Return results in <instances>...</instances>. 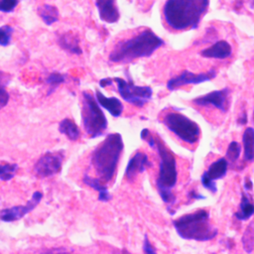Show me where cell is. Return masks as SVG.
Masks as SVG:
<instances>
[{"label":"cell","mask_w":254,"mask_h":254,"mask_svg":"<svg viewBox=\"0 0 254 254\" xmlns=\"http://www.w3.org/2000/svg\"><path fill=\"white\" fill-rule=\"evenodd\" d=\"M43 199V192L36 190L33 192L31 198L25 203L14 205L12 207L3 208L0 210V220L4 222H13L23 218L29 212L34 210Z\"/></svg>","instance_id":"cell-10"},{"label":"cell","mask_w":254,"mask_h":254,"mask_svg":"<svg viewBox=\"0 0 254 254\" xmlns=\"http://www.w3.org/2000/svg\"><path fill=\"white\" fill-rule=\"evenodd\" d=\"M243 187H244V190H250L253 187V184H252V181L248 178H245V181H244V184H243Z\"/></svg>","instance_id":"cell-34"},{"label":"cell","mask_w":254,"mask_h":254,"mask_svg":"<svg viewBox=\"0 0 254 254\" xmlns=\"http://www.w3.org/2000/svg\"><path fill=\"white\" fill-rule=\"evenodd\" d=\"M232 48L231 46L224 40H220L215 42L212 46L202 50L200 52L201 57L207 59H226L231 56Z\"/></svg>","instance_id":"cell-16"},{"label":"cell","mask_w":254,"mask_h":254,"mask_svg":"<svg viewBox=\"0 0 254 254\" xmlns=\"http://www.w3.org/2000/svg\"><path fill=\"white\" fill-rule=\"evenodd\" d=\"M38 14L43 20V22L48 26H51L54 23L58 22L60 18V13L58 8L56 6H53L47 3L38 7Z\"/></svg>","instance_id":"cell-22"},{"label":"cell","mask_w":254,"mask_h":254,"mask_svg":"<svg viewBox=\"0 0 254 254\" xmlns=\"http://www.w3.org/2000/svg\"><path fill=\"white\" fill-rule=\"evenodd\" d=\"M228 170V161L225 158H219L214 161L206 171H204L201 175L200 182L204 189L215 193L217 190L216 180H220L226 176Z\"/></svg>","instance_id":"cell-11"},{"label":"cell","mask_w":254,"mask_h":254,"mask_svg":"<svg viewBox=\"0 0 254 254\" xmlns=\"http://www.w3.org/2000/svg\"><path fill=\"white\" fill-rule=\"evenodd\" d=\"M59 131L70 141H76L80 137L78 126L69 118H64L59 123Z\"/></svg>","instance_id":"cell-23"},{"label":"cell","mask_w":254,"mask_h":254,"mask_svg":"<svg viewBox=\"0 0 254 254\" xmlns=\"http://www.w3.org/2000/svg\"><path fill=\"white\" fill-rule=\"evenodd\" d=\"M164 45V41L152 30L145 29L136 36L119 42L109 54L112 63H130L134 60L150 57Z\"/></svg>","instance_id":"cell-3"},{"label":"cell","mask_w":254,"mask_h":254,"mask_svg":"<svg viewBox=\"0 0 254 254\" xmlns=\"http://www.w3.org/2000/svg\"><path fill=\"white\" fill-rule=\"evenodd\" d=\"M254 214V204L249 199V195L243 191L241 193V201L239 204V209L234 213L236 219L240 221L248 220Z\"/></svg>","instance_id":"cell-21"},{"label":"cell","mask_w":254,"mask_h":254,"mask_svg":"<svg viewBox=\"0 0 254 254\" xmlns=\"http://www.w3.org/2000/svg\"><path fill=\"white\" fill-rule=\"evenodd\" d=\"M95 98L98 104L106 109L113 117H119L123 112V104L116 97H107L101 91L96 89Z\"/></svg>","instance_id":"cell-17"},{"label":"cell","mask_w":254,"mask_h":254,"mask_svg":"<svg viewBox=\"0 0 254 254\" xmlns=\"http://www.w3.org/2000/svg\"><path fill=\"white\" fill-rule=\"evenodd\" d=\"M14 29L10 25L0 27V46L6 47L11 43Z\"/></svg>","instance_id":"cell-29"},{"label":"cell","mask_w":254,"mask_h":254,"mask_svg":"<svg viewBox=\"0 0 254 254\" xmlns=\"http://www.w3.org/2000/svg\"><path fill=\"white\" fill-rule=\"evenodd\" d=\"M216 76L215 69H209L203 73H194L190 70H184L181 74L171 78L167 82V88L171 91L178 89L183 85L198 84L201 82L209 81Z\"/></svg>","instance_id":"cell-12"},{"label":"cell","mask_w":254,"mask_h":254,"mask_svg":"<svg viewBox=\"0 0 254 254\" xmlns=\"http://www.w3.org/2000/svg\"><path fill=\"white\" fill-rule=\"evenodd\" d=\"M64 153L62 151L47 152L35 164L34 172L39 178H49L58 174L63 166Z\"/></svg>","instance_id":"cell-9"},{"label":"cell","mask_w":254,"mask_h":254,"mask_svg":"<svg viewBox=\"0 0 254 254\" xmlns=\"http://www.w3.org/2000/svg\"><path fill=\"white\" fill-rule=\"evenodd\" d=\"M19 0H0V12L10 13L17 7Z\"/></svg>","instance_id":"cell-30"},{"label":"cell","mask_w":254,"mask_h":254,"mask_svg":"<svg viewBox=\"0 0 254 254\" xmlns=\"http://www.w3.org/2000/svg\"><path fill=\"white\" fill-rule=\"evenodd\" d=\"M208 5L209 0H167L163 14L168 26L174 30L195 29Z\"/></svg>","instance_id":"cell-2"},{"label":"cell","mask_w":254,"mask_h":254,"mask_svg":"<svg viewBox=\"0 0 254 254\" xmlns=\"http://www.w3.org/2000/svg\"><path fill=\"white\" fill-rule=\"evenodd\" d=\"M142 140L148 143L153 149H156L160 158L159 175L156 180V187L162 200L169 206L176 201L172 189L178 181L177 161L174 154L166 147L164 142L158 137H154L148 129H143L140 133Z\"/></svg>","instance_id":"cell-1"},{"label":"cell","mask_w":254,"mask_h":254,"mask_svg":"<svg viewBox=\"0 0 254 254\" xmlns=\"http://www.w3.org/2000/svg\"><path fill=\"white\" fill-rule=\"evenodd\" d=\"M243 158L246 162H254V128L247 127L242 135Z\"/></svg>","instance_id":"cell-19"},{"label":"cell","mask_w":254,"mask_h":254,"mask_svg":"<svg viewBox=\"0 0 254 254\" xmlns=\"http://www.w3.org/2000/svg\"><path fill=\"white\" fill-rule=\"evenodd\" d=\"M112 79L116 82L117 90L123 100L136 107H143L152 97L153 90L150 86L135 85L132 80L127 81L121 77Z\"/></svg>","instance_id":"cell-8"},{"label":"cell","mask_w":254,"mask_h":254,"mask_svg":"<svg viewBox=\"0 0 254 254\" xmlns=\"http://www.w3.org/2000/svg\"><path fill=\"white\" fill-rule=\"evenodd\" d=\"M113 82L112 78H102L99 80V85L100 87H106L108 85H111Z\"/></svg>","instance_id":"cell-33"},{"label":"cell","mask_w":254,"mask_h":254,"mask_svg":"<svg viewBox=\"0 0 254 254\" xmlns=\"http://www.w3.org/2000/svg\"><path fill=\"white\" fill-rule=\"evenodd\" d=\"M188 195H189L190 198H192V199H203V198H205L204 195L198 193L195 190H191L189 192Z\"/></svg>","instance_id":"cell-32"},{"label":"cell","mask_w":254,"mask_h":254,"mask_svg":"<svg viewBox=\"0 0 254 254\" xmlns=\"http://www.w3.org/2000/svg\"><path fill=\"white\" fill-rule=\"evenodd\" d=\"M82 126L90 138L102 136L107 129V119L96 98L89 91H82Z\"/></svg>","instance_id":"cell-6"},{"label":"cell","mask_w":254,"mask_h":254,"mask_svg":"<svg viewBox=\"0 0 254 254\" xmlns=\"http://www.w3.org/2000/svg\"><path fill=\"white\" fill-rule=\"evenodd\" d=\"M241 241L244 250L247 253H251L254 249V221H251L246 227Z\"/></svg>","instance_id":"cell-25"},{"label":"cell","mask_w":254,"mask_h":254,"mask_svg":"<svg viewBox=\"0 0 254 254\" xmlns=\"http://www.w3.org/2000/svg\"><path fill=\"white\" fill-rule=\"evenodd\" d=\"M240 153H241V146L236 141H232L230 142L226 150V160L232 163L236 162L240 156Z\"/></svg>","instance_id":"cell-28"},{"label":"cell","mask_w":254,"mask_h":254,"mask_svg":"<svg viewBox=\"0 0 254 254\" xmlns=\"http://www.w3.org/2000/svg\"><path fill=\"white\" fill-rule=\"evenodd\" d=\"M229 88L224 87L222 89L214 90L202 96L196 97L192 100V102L198 106L211 105L219 109L221 112H226L229 105Z\"/></svg>","instance_id":"cell-13"},{"label":"cell","mask_w":254,"mask_h":254,"mask_svg":"<svg viewBox=\"0 0 254 254\" xmlns=\"http://www.w3.org/2000/svg\"><path fill=\"white\" fill-rule=\"evenodd\" d=\"M78 42V38L71 33H64L58 39L60 47L73 55H80L82 53Z\"/></svg>","instance_id":"cell-20"},{"label":"cell","mask_w":254,"mask_h":254,"mask_svg":"<svg viewBox=\"0 0 254 254\" xmlns=\"http://www.w3.org/2000/svg\"><path fill=\"white\" fill-rule=\"evenodd\" d=\"M64 81H65V74H63L58 71L51 72L46 78V83L49 85L47 95H51L53 92H55L56 89Z\"/></svg>","instance_id":"cell-24"},{"label":"cell","mask_w":254,"mask_h":254,"mask_svg":"<svg viewBox=\"0 0 254 254\" xmlns=\"http://www.w3.org/2000/svg\"><path fill=\"white\" fill-rule=\"evenodd\" d=\"M246 122H247V116H246V113L244 112V113H243V117L238 119V123H239L240 125H244Z\"/></svg>","instance_id":"cell-35"},{"label":"cell","mask_w":254,"mask_h":254,"mask_svg":"<svg viewBox=\"0 0 254 254\" xmlns=\"http://www.w3.org/2000/svg\"><path fill=\"white\" fill-rule=\"evenodd\" d=\"M164 125L185 143L194 144L200 137L199 126L179 112H168L163 118Z\"/></svg>","instance_id":"cell-7"},{"label":"cell","mask_w":254,"mask_h":254,"mask_svg":"<svg viewBox=\"0 0 254 254\" xmlns=\"http://www.w3.org/2000/svg\"><path fill=\"white\" fill-rule=\"evenodd\" d=\"M251 2H252V7L254 8V0H251Z\"/></svg>","instance_id":"cell-36"},{"label":"cell","mask_w":254,"mask_h":254,"mask_svg":"<svg viewBox=\"0 0 254 254\" xmlns=\"http://www.w3.org/2000/svg\"><path fill=\"white\" fill-rule=\"evenodd\" d=\"M173 225L183 239L194 241H208L213 239L218 230L209 219V213L205 209L185 214L173 221Z\"/></svg>","instance_id":"cell-5"},{"label":"cell","mask_w":254,"mask_h":254,"mask_svg":"<svg viewBox=\"0 0 254 254\" xmlns=\"http://www.w3.org/2000/svg\"><path fill=\"white\" fill-rule=\"evenodd\" d=\"M151 166L152 164L149 162L148 156L145 153L138 151L132 158H130L125 170V177L129 182H132L138 174L143 173Z\"/></svg>","instance_id":"cell-14"},{"label":"cell","mask_w":254,"mask_h":254,"mask_svg":"<svg viewBox=\"0 0 254 254\" xmlns=\"http://www.w3.org/2000/svg\"><path fill=\"white\" fill-rule=\"evenodd\" d=\"M253 119H254V116H253Z\"/></svg>","instance_id":"cell-37"},{"label":"cell","mask_w":254,"mask_h":254,"mask_svg":"<svg viewBox=\"0 0 254 254\" xmlns=\"http://www.w3.org/2000/svg\"><path fill=\"white\" fill-rule=\"evenodd\" d=\"M143 251L145 253H148V254H155L156 253V249L152 246L150 240L148 239V236L145 235V238H144V243H143Z\"/></svg>","instance_id":"cell-31"},{"label":"cell","mask_w":254,"mask_h":254,"mask_svg":"<svg viewBox=\"0 0 254 254\" xmlns=\"http://www.w3.org/2000/svg\"><path fill=\"white\" fill-rule=\"evenodd\" d=\"M18 170L17 164H4L0 165V180L1 181H10L12 180Z\"/></svg>","instance_id":"cell-27"},{"label":"cell","mask_w":254,"mask_h":254,"mask_svg":"<svg viewBox=\"0 0 254 254\" xmlns=\"http://www.w3.org/2000/svg\"><path fill=\"white\" fill-rule=\"evenodd\" d=\"M82 182L86 186H88L91 189L98 191V200L99 201L106 202V201H109L111 199V194L109 193L106 186L103 184V182L100 179L93 178V177H90L87 174H84V176L82 178Z\"/></svg>","instance_id":"cell-18"},{"label":"cell","mask_w":254,"mask_h":254,"mask_svg":"<svg viewBox=\"0 0 254 254\" xmlns=\"http://www.w3.org/2000/svg\"><path fill=\"white\" fill-rule=\"evenodd\" d=\"M95 6L97 8L99 18L103 22L113 24L119 20L120 13L116 0H95Z\"/></svg>","instance_id":"cell-15"},{"label":"cell","mask_w":254,"mask_h":254,"mask_svg":"<svg viewBox=\"0 0 254 254\" xmlns=\"http://www.w3.org/2000/svg\"><path fill=\"white\" fill-rule=\"evenodd\" d=\"M10 77L7 73L0 70V110L4 108L9 101L10 95L6 89V85L9 83Z\"/></svg>","instance_id":"cell-26"},{"label":"cell","mask_w":254,"mask_h":254,"mask_svg":"<svg viewBox=\"0 0 254 254\" xmlns=\"http://www.w3.org/2000/svg\"><path fill=\"white\" fill-rule=\"evenodd\" d=\"M123 149L122 136L119 133H111L92 151L91 165L103 183H109L114 178Z\"/></svg>","instance_id":"cell-4"}]
</instances>
